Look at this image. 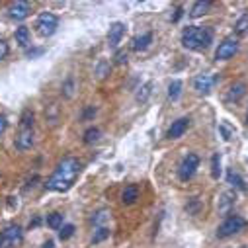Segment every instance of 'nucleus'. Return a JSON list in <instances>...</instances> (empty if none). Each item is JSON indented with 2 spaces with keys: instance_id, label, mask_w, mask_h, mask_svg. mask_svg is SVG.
Returning <instances> with one entry per match:
<instances>
[{
  "instance_id": "36",
  "label": "nucleus",
  "mask_w": 248,
  "mask_h": 248,
  "mask_svg": "<svg viewBox=\"0 0 248 248\" xmlns=\"http://www.w3.org/2000/svg\"><path fill=\"white\" fill-rule=\"evenodd\" d=\"M6 127H8V119H6V115L0 113V135L6 131Z\"/></svg>"
},
{
  "instance_id": "31",
  "label": "nucleus",
  "mask_w": 248,
  "mask_h": 248,
  "mask_svg": "<svg viewBox=\"0 0 248 248\" xmlns=\"http://www.w3.org/2000/svg\"><path fill=\"white\" fill-rule=\"evenodd\" d=\"M73 90H75V80H73V78H67L65 84H63V92H65V96L71 98V96H73Z\"/></svg>"
},
{
  "instance_id": "34",
  "label": "nucleus",
  "mask_w": 248,
  "mask_h": 248,
  "mask_svg": "<svg viewBox=\"0 0 248 248\" xmlns=\"http://www.w3.org/2000/svg\"><path fill=\"white\" fill-rule=\"evenodd\" d=\"M190 203H192V205H186V209H188V213L196 215V213H198V205H200L198 198H192V202H190Z\"/></svg>"
},
{
  "instance_id": "1",
  "label": "nucleus",
  "mask_w": 248,
  "mask_h": 248,
  "mask_svg": "<svg viewBox=\"0 0 248 248\" xmlns=\"http://www.w3.org/2000/svg\"><path fill=\"white\" fill-rule=\"evenodd\" d=\"M78 174H80V162L75 156H67L55 168L53 176L47 182V188L53 192H69Z\"/></svg>"
},
{
  "instance_id": "25",
  "label": "nucleus",
  "mask_w": 248,
  "mask_h": 248,
  "mask_svg": "<svg viewBox=\"0 0 248 248\" xmlns=\"http://www.w3.org/2000/svg\"><path fill=\"white\" fill-rule=\"evenodd\" d=\"M109 71H111V67H109V63H108V61H100V63L96 65V77L100 78V80H104L108 75H109Z\"/></svg>"
},
{
  "instance_id": "37",
  "label": "nucleus",
  "mask_w": 248,
  "mask_h": 248,
  "mask_svg": "<svg viewBox=\"0 0 248 248\" xmlns=\"http://www.w3.org/2000/svg\"><path fill=\"white\" fill-rule=\"evenodd\" d=\"M45 53V49H30L26 55L30 57V59H35V57H39V55H43Z\"/></svg>"
},
{
  "instance_id": "7",
  "label": "nucleus",
  "mask_w": 248,
  "mask_h": 248,
  "mask_svg": "<svg viewBox=\"0 0 248 248\" xmlns=\"http://www.w3.org/2000/svg\"><path fill=\"white\" fill-rule=\"evenodd\" d=\"M238 51V37H227L219 43L217 51H215V59L217 61H227L231 57H234V53Z\"/></svg>"
},
{
  "instance_id": "4",
  "label": "nucleus",
  "mask_w": 248,
  "mask_h": 248,
  "mask_svg": "<svg viewBox=\"0 0 248 248\" xmlns=\"http://www.w3.org/2000/svg\"><path fill=\"white\" fill-rule=\"evenodd\" d=\"M24 242V231L18 225H12L0 232V248H18Z\"/></svg>"
},
{
  "instance_id": "14",
  "label": "nucleus",
  "mask_w": 248,
  "mask_h": 248,
  "mask_svg": "<svg viewBox=\"0 0 248 248\" xmlns=\"http://www.w3.org/2000/svg\"><path fill=\"white\" fill-rule=\"evenodd\" d=\"M244 94H246V82H244V80H238V82H234V84L229 88L227 100H229V102H238Z\"/></svg>"
},
{
  "instance_id": "2",
  "label": "nucleus",
  "mask_w": 248,
  "mask_h": 248,
  "mask_svg": "<svg viewBox=\"0 0 248 248\" xmlns=\"http://www.w3.org/2000/svg\"><path fill=\"white\" fill-rule=\"evenodd\" d=\"M213 41V30L211 28H198V26H190L182 31V45L186 49L192 51H202L207 49Z\"/></svg>"
},
{
  "instance_id": "24",
  "label": "nucleus",
  "mask_w": 248,
  "mask_h": 248,
  "mask_svg": "<svg viewBox=\"0 0 248 248\" xmlns=\"http://www.w3.org/2000/svg\"><path fill=\"white\" fill-rule=\"evenodd\" d=\"M108 221H109V211H108V209H100V211L92 217V223H94L98 229H100V227H104Z\"/></svg>"
},
{
  "instance_id": "12",
  "label": "nucleus",
  "mask_w": 248,
  "mask_h": 248,
  "mask_svg": "<svg viewBox=\"0 0 248 248\" xmlns=\"http://www.w3.org/2000/svg\"><path fill=\"white\" fill-rule=\"evenodd\" d=\"M33 147V129H20L16 137V149L18 151H30Z\"/></svg>"
},
{
  "instance_id": "29",
  "label": "nucleus",
  "mask_w": 248,
  "mask_h": 248,
  "mask_svg": "<svg viewBox=\"0 0 248 248\" xmlns=\"http://www.w3.org/2000/svg\"><path fill=\"white\" fill-rule=\"evenodd\" d=\"M73 234H75V225H63V227H61V231H59V238L61 240H67Z\"/></svg>"
},
{
  "instance_id": "28",
  "label": "nucleus",
  "mask_w": 248,
  "mask_h": 248,
  "mask_svg": "<svg viewBox=\"0 0 248 248\" xmlns=\"http://www.w3.org/2000/svg\"><path fill=\"white\" fill-rule=\"evenodd\" d=\"M211 176L215 180H219V176H221V158H219V155L211 156Z\"/></svg>"
},
{
  "instance_id": "17",
  "label": "nucleus",
  "mask_w": 248,
  "mask_h": 248,
  "mask_svg": "<svg viewBox=\"0 0 248 248\" xmlns=\"http://www.w3.org/2000/svg\"><path fill=\"white\" fill-rule=\"evenodd\" d=\"M151 43H153V33L149 31V33H143V35H139V37L133 39V49L135 51H145Z\"/></svg>"
},
{
  "instance_id": "9",
  "label": "nucleus",
  "mask_w": 248,
  "mask_h": 248,
  "mask_svg": "<svg viewBox=\"0 0 248 248\" xmlns=\"http://www.w3.org/2000/svg\"><path fill=\"white\" fill-rule=\"evenodd\" d=\"M188 127H190V117H180V119L172 121V125L168 127L166 137L168 139H180L186 131H188Z\"/></svg>"
},
{
  "instance_id": "10",
  "label": "nucleus",
  "mask_w": 248,
  "mask_h": 248,
  "mask_svg": "<svg viewBox=\"0 0 248 248\" xmlns=\"http://www.w3.org/2000/svg\"><path fill=\"white\" fill-rule=\"evenodd\" d=\"M215 80L217 78L211 77V75H198L194 78V88H196L198 94H209L211 88H213V84H215Z\"/></svg>"
},
{
  "instance_id": "22",
  "label": "nucleus",
  "mask_w": 248,
  "mask_h": 248,
  "mask_svg": "<svg viewBox=\"0 0 248 248\" xmlns=\"http://www.w3.org/2000/svg\"><path fill=\"white\" fill-rule=\"evenodd\" d=\"M234 33H236L238 37H242V35L248 33V14H244V16H240V18L236 20V24H234Z\"/></svg>"
},
{
  "instance_id": "23",
  "label": "nucleus",
  "mask_w": 248,
  "mask_h": 248,
  "mask_svg": "<svg viewBox=\"0 0 248 248\" xmlns=\"http://www.w3.org/2000/svg\"><path fill=\"white\" fill-rule=\"evenodd\" d=\"M180 94H182V80H172L168 84V98L176 102L180 98Z\"/></svg>"
},
{
  "instance_id": "16",
  "label": "nucleus",
  "mask_w": 248,
  "mask_h": 248,
  "mask_svg": "<svg viewBox=\"0 0 248 248\" xmlns=\"http://www.w3.org/2000/svg\"><path fill=\"white\" fill-rule=\"evenodd\" d=\"M137 200H139V188H137L135 184L127 186V188L123 190V194H121V202L125 203V205H133Z\"/></svg>"
},
{
  "instance_id": "30",
  "label": "nucleus",
  "mask_w": 248,
  "mask_h": 248,
  "mask_svg": "<svg viewBox=\"0 0 248 248\" xmlns=\"http://www.w3.org/2000/svg\"><path fill=\"white\" fill-rule=\"evenodd\" d=\"M108 236H109V229H106V227H100V229L96 231V234L92 236V242H94V244H98V242L106 240Z\"/></svg>"
},
{
  "instance_id": "3",
  "label": "nucleus",
  "mask_w": 248,
  "mask_h": 248,
  "mask_svg": "<svg viewBox=\"0 0 248 248\" xmlns=\"http://www.w3.org/2000/svg\"><path fill=\"white\" fill-rule=\"evenodd\" d=\"M244 227H246V221L240 215H227L223 219V223L219 225V229H217V236L219 238H229V236L244 231Z\"/></svg>"
},
{
  "instance_id": "19",
  "label": "nucleus",
  "mask_w": 248,
  "mask_h": 248,
  "mask_svg": "<svg viewBox=\"0 0 248 248\" xmlns=\"http://www.w3.org/2000/svg\"><path fill=\"white\" fill-rule=\"evenodd\" d=\"M14 37H16V43H18L20 47H28V45H30V30H28L26 26H20V28L16 30Z\"/></svg>"
},
{
  "instance_id": "20",
  "label": "nucleus",
  "mask_w": 248,
  "mask_h": 248,
  "mask_svg": "<svg viewBox=\"0 0 248 248\" xmlns=\"http://www.w3.org/2000/svg\"><path fill=\"white\" fill-rule=\"evenodd\" d=\"M151 88H153V82H145V84H143V86L137 90V94H135V100H137L139 104H145V102L149 100L151 92H153Z\"/></svg>"
},
{
  "instance_id": "27",
  "label": "nucleus",
  "mask_w": 248,
  "mask_h": 248,
  "mask_svg": "<svg viewBox=\"0 0 248 248\" xmlns=\"http://www.w3.org/2000/svg\"><path fill=\"white\" fill-rule=\"evenodd\" d=\"M98 139H100V129H98V127H90V129L84 131V143H86V145H92V143H96Z\"/></svg>"
},
{
  "instance_id": "33",
  "label": "nucleus",
  "mask_w": 248,
  "mask_h": 248,
  "mask_svg": "<svg viewBox=\"0 0 248 248\" xmlns=\"http://www.w3.org/2000/svg\"><path fill=\"white\" fill-rule=\"evenodd\" d=\"M115 63H117V65L127 63V53H125V51H117V53H115Z\"/></svg>"
},
{
  "instance_id": "6",
  "label": "nucleus",
  "mask_w": 248,
  "mask_h": 248,
  "mask_svg": "<svg viewBox=\"0 0 248 248\" xmlns=\"http://www.w3.org/2000/svg\"><path fill=\"white\" fill-rule=\"evenodd\" d=\"M35 28H37L39 35L49 37V35H53V33L57 31V28H59V18H57L53 12H43V14H39V18H37V22H35Z\"/></svg>"
},
{
  "instance_id": "5",
  "label": "nucleus",
  "mask_w": 248,
  "mask_h": 248,
  "mask_svg": "<svg viewBox=\"0 0 248 248\" xmlns=\"http://www.w3.org/2000/svg\"><path fill=\"white\" fill-rule=\"evenodd\" d=\"M200 168V156L196 153H188L184 156V160L180 162V168H178V176L182 182H188Z\"/></svg>"
},
{
  "instance_id": "15",
  "label": "nucleus",
  "mask_w": 248,
  "mask_h": 248,
  "mask_svg": "<svg viewBox=\"0 0 248 248\" xmlns=\"http://www.w3.org/2000/svg\"><path fill=\"white\" fill-rule=\"evenodd\" d=\"M227 182L232 186V188H236V190H240V192H246V182H244V178H242L234 168H231V170L227 172Z\"/></svg>"
},
{
  "instance_id": "32",
  "label": "nucleus",
  "mask_w": 248,
  "mask_h": 248,
  "mask_svg": "<svg viewBox=\"0 0 248 248\" xmlns=\"http://www.w3.org/2000/svg\"><path fill=\"white\" fill-rule=\"evenodd\" d=\"M8 43L4 41V39H0V61H2V59H6L8 57Z\"/></svg>"
},
{
  "instance_id": "13",
  "label": "nucleus",
  "mask_w": 248,
  "mask_h": 248,
  "mask_svg": "<svg viewBox=\"0 0 248 248\" xmlns=\"http://www.w3.org/2000/svg\"><path fill=\"white\" fill-rule=\"evenodd\" d=\"M234 202H236V194L234 192H225L221 196V200H219V213L221 215H229L232 205H234Z\"/></svg>"
},
{
  "instance_id": "26",
  "label": "nucleus",
  "mask_w": 248,
  "mask_h": 248,
  "mask_svg": "<svg viewBox=\"0 0 248 248\" xmlns=\"http://www.w3.org/2000/svg\"><path fill=\"white\" fill-rule=\"evenodd\" d=\"M47 225L51 227V229H61L63 227V215L61 213H51V215H47Z\"/></svg>"
},
{
  "instance_id": "38",
  "label": "nucleus",
  "mask_w": 248,
  "mask_h": 248,
  "mask_svg": "<svg viewBox=\"0 0 248 248\" xmlns=\"http://www.w3.org/2000/svg\"><path fill=\"white\" fill-rule=\"evenodd\" d=\"M94 113H96V108H86L84 113H82V117H84V119H90Z\"/></svg>"
},
{
  "instance_id": "35",
  "label": "nucleus",
  "mask_w": 248,
  "mask_h": 248,
  "mask_svg": "<svg viewBox=\"0 0 248 248\" xmlns=\"http://www.w3.org/2000/svg\"><path fill=\"white\" fill-rule=\"evenodd\" d=\"M219 129H221V133H223V139H225V141H229V139H231V129H229L227 123H221Z\"/></svg>"
},
{
  "instance_id": "18",
  "label": "nucleus",
  "mask_w": 248,
  "mask_h": 248,
  "mask_svg": "<svg viewBox=\"0 0 248 248\" xmlns=\"http://www.w3.org/2000/svg\"><path fill=\"white\" fill-rule=\"evenodd\" d=\"M209 8H211V2H209V0H200V2H196V4L192 6L190 16H192V18H200V16H203Z\"/></svg>"
},
{
  "instance_id": "11",
  "label": "nucleus",
  "mask_w": 248,
  "mask_h": 248,
  "mask_svg": "<svg viewBox=\"0 0 248 248\" xmlns=\"http://www.w3.org/2000/svg\"><path fill=\"white\" fill-rule=\"evenodd\" d=\"M123 35H125V24L113 22L109 26V31H108V43H109V47H117Z\"/></svg>"
},
{
  "instance_id": "39",
  "label": "nucleus",
  "mask_w": 248,
  "mask_h": 248,
  "mask_svg": "<svg viewBox=\"0 0 248 248\" xmlns=\"http://www.w3.org/2000/svg\"><path fill=\"white\" fill-rule=\"evenodd\" d=\"M180 16H182V8H178V10H176V16H174V18H172V20H174V22H176V20H178V18H180Z\"/></svg>"
},
{
  "instance_id": "40",
  "label": "nucleus",
  "mask_w": 248,
  "mask_h": 248,
  "mask_svg": "<svg viewBox=\"0 0 248 248\" xmlns=\"http://www.w3.org/2000/svg\"><path fill=\"white\" fill-rule=\"evenodd\" d=\"M43 248H53V240H47V242L43 244Z\"/></svg>"
},
{
  "instance_id": "8",
  "label": "nucleus",
  "mask_w": 248,
  "mask_h": 248,
  "mask_svg": "<svg viewBox=\"0 0 248 248\" xmlns=\"http://www.w3.org/2000/svg\"><path fill=\"white\" fill-rule=\"evenodd\" d=\"M8 12H10V18H14V20H26L31 12V4L26 2V0H16V2L10 4Z\"/></svg>"
},
{
  "instance_id": "21",
  "label": "nucleus",
  "mask_w": 248,
  "mask_h": 248,
  "mask_svg": "<svg viewBox=\"0 0 248 248\" xmlns=\"http://www.w3.org/2000/svg\"><path fill=\"white\" fill-rule=\"evenodd\" d=\"M20 129H33V111L24 109L20 117Z\"/></svg>"
}]
</instances>
